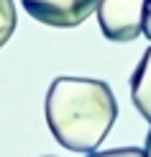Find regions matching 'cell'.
<instances>
[{
	"label": "cell",
	"instance_id": "obj_3",
	"mask_svg": "<svg viewBox=\"0 0 151 157\" xmlns=\"http://www.w3.org/2000/svg\"><path fill=\"white\" fill-rule=\"evenodd\" d=\"M100 0H21L34 21L51 29H74L97 10Z\"/></svg>",
	"mask_w": 151,
	"mask_h": 157
},
{
	"label": "cell",
	"instance_id": "obj_5",
	"mask_svg": "<svg viewBox=\"0 0 151 157\" xmlns=\"http://www.w3.org/2000/svg\"><path fill=\"white\" fill-rule=\"evenodd\" d=\"M18 23V13H16V3L13 0H0V47L10 41L13 31Z\"/></svg>",
	"mask_w": 151,
	"mask_h": 157
},
{
	"label": "cell",
	"instance_id": "obj_1",
	"mask_svg": "<svg viewBox=\"0 0 151 157\" xmlns=\"http://www.w3.org/2000/svg\"><path fill=\"white\" fill-rule=\"evenodd\" d=\"M118 119V101L105 80L56 77L46 93V124L51 136L69 152H92Z\"/></svg>",
	"mask_w": 151,
	"mask_h": 157
},
{
	"label": "cell",
	"instance_id": "obj_8",
	"mask_svg": "<svg viewBox=\"0 0 151 157\" xmlns=\"http://www.w3.org/2000/svg\"><path fill=\"white\" fill-rule=\"evenodd\" d=\"M143 155L151 157V129H149V136H146V147H143Z\"/></svg>",
	"mask_w": 151,
	"mask_h": 157
},
{
	"label": "cell",
	"instance_id": "obj_9",
	"mask_svg": "<svg viewBox=\"0 0 151 157\" xmlns=\"http://www.w3.org/2000/svg\"><path fill=\"white\" fill-rule=\"evenodd\" d=\"M41 157H56V155H41Z\"/></svg>",
	"mask_w": 151,
	"mask_h": 157
},
{
	"label": "cell",
	"instance_id": "obj_7",
	"mask_svg": "<svg viewBox=\"0 0 151 157\" xmlns=\"http://www.w3.org/2000/svg\"><path fill=\"white\" fill-rule=\"evenodd\" d=\"M143 36L151 41V0H146V21H143Z\"/></svg>",
	"mask_w": 151,
	"mask_h": 157
},
{
	"label": "cell",
	"instance_id": "obj_4",
	"mask_svg": "<svg viewBox=\"0 0 151 157\" xmlns=\"http://www.w3.org/2000/svg\"><path fill=\"white\" fill-rule=\"evenodd\" d=\"M131 101L136 111L151 124V47L143 52L136 72L131 75Z\"/></svg>",
	"mask_w": 151,
	"mask_h": 157
},
{
	"label": "cell",
	"instance_id": "obj_6",
	"mask_svg": "<svg viewBox=\"0 0 151 157\" xmlns=\"http://www.w3.org/2000/svg\"><path fill=\"white\" fill-rule=\"evenodd\" d=\"M87 157H146L141 147H115L105 149V152H90Z\"/></svg>",
	"mask_w": 151,
	"mask_h": 157
},
{
	"label": "cell",
	"instance_id": "obj_2",
	"mask_svg": "<svg viewBox=\"0 0 151 157\" xmlns=\"http://www.w3.org/2000/svg\"><path fill=\"white\" fill-rule=\"evenodd\" d=\"M95 13L105 39L128 44L143 34L146 0H100Z\"/></svg>",
	"mask_w": 151,
	"mask_h": 157
}]
</instances>
